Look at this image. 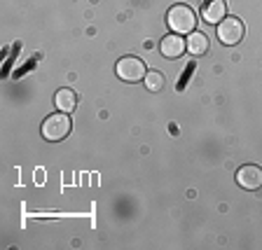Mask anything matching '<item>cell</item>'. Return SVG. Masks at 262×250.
Wrapping results in <instances>:
<instances>
[{
    "label": "cell",
    "instance_id": "obj_11",
    "mask_svg": "<svg viewBox=\"0 0 262 250\" xmlns=\"http://www.w3.org/2000/svg\"><path fill=\"white\" fill-rule=\"evenodd\" d=\"M192 68H194V65H187V68H185V77H190ZM183 87H185V80H183V82H180V84H178V89H183Z\"/></svg>",
    "mask_w": 262,
    "mask_h": 250
},
{
    "label": "cell",
    "instance_id": "obj_7",
    "mask_svg": "<svg viewBox=\"0 0 262 250\" xmlns=\"http://www.w3.org/2000/svg\"><path fill=\"white\" fill-rule=\"evenodd\" d=\"M159 49H162V54L166 56V59H178V56H183V52H185V40L180 38L178 33H173V35H166V38L162 40V44H159Z\"/></svg>",
    "mask_w": 262,
    "mask_h": 250
},
{
    "label": "cell",
    "instance_id": "obj_1",
    "mask_svg": "<svg viewBox=\"0 0 262 250\" xmlns=\"http://www.w3.org/2000/svg\"><path fill=\"white\" fill-rule=\"evenodd\" d=\"M166 24L173 33L178 35H190L196 26V16H194V10L190 5H173L169 12H166Z\"/></svg>",
    "mask_w": 262,
    "mask_h": 250
},
{
    "label": "cell",
    "instance_id": "obj_2",
    "mask_svg": "<svg viewBox=\"0 0 262 250\" xmlns=\"http://www.w3.org/2000/svg\"><path fill=\"white\" fill-rule=\"evenodd\" d=\"M68 133H71V117H68L66 112L49 115L47 120L42 122V136H45V141L59 143V141H63Z\"/></svg>",
    "mask_w": 262,
    "mask_h": 250
},
{
    "label": "cell",
    "instance_id": "obj_5",
    "mask_svg": "<svg viewBox=\"0 0 262 250\" xmlns=\"http://www.w3.org/2000/svg\"><path fill=\"white\" fill-rule=\"evenodd\" d=\"M236 183H239L244 190H260L262 187V169L260 166H253V164L241 166V169L236 171Z\"/></svg>",
    "mask_w": 262,
    "mask_h": 250
},
{
    "label": "cell",
    "instance_id": "obj_10",
    "mask_svg": "<svg viewBox=\"0 0 262 250\" xmlns=\"http://www.w3.org/2000/svg\"><path fill=\"white\" fill-rule=\"evenodd\" d=\"M164 84H166V80H164L162 73H157V71L145 73V87L150 89V92H162Z\"/></svg>",
    "mask_w": 262,
    "mask_h": 250
},
{
    "label": "cell",
    "instance_id": "obj_8",
    "mask_svg": "<svg viewBox=\"0 0 262 250\" xmlns=\"http://www.w3.org/2000/svg\"><path fill=\"white\" fill-rule=\"evenodd\" d=\"M185 47L190 52V56H204L208 52V38L199 31H192L190 38L185 40Z\"/></svg>",
    "mask_w": 262,
    "mask_h": 250
},
{
    "label": "cell",
    "instance_id": "obj_6",
    "mask_svg": "<svg viewBox=\"0 0 262 250\" xmlns=\"http://www.w3.org/2000/svg\"><path fill=\"white\" fill-rule=\"evenodd\" d=\"M227 14V3L225 0H204L202 3V16L206 24H218Z\"/></svg>",
    "mask_w": 262,
    "mask_h": 250
},
{
    "label": "cell",
    "instance_id": "obj_3",
    "mask_svg": "<svg viewBox=\"0 0 262 250\" xmlns=\"http://www.w3.org/2000/svg\"><path fill=\"white\" fill-rule=\"evenodd\" d=\"M115 71L120 75V80L124 82H138V80H145V63H143L138 56H124V59L117 61Z\"/></svg>",
    "mask_w": 262,
    "mask_h": 250
},
{
    "label": "cell",
    "instance_id": "obj_9",
    "mask_svg": "<svg viewBox=\"0 0 262 250\" xmlns=\"http://www.w3.org/2000/svg\"><path fill=\"white\" fill-rule=\"evenodd\" d=\"M54 103L59 108V112H73L77 105V94H73L71 89H61L54 96Z\"/></svg>",
    "mask_w": 262,
    "mask_h": 250
},
{
    "label": "cell",
    "instance_id": "obj_4",
    "mask_svg": "<svg viewBox=\"0 0 262 250\" xmlns=\"http://www.w3.org/2000/svg\"><path fill=\"white\" fill-rule=\"evenodd\" d=\"M244 21L241 19H236V16H227V19H223L218 26V38L223 44H236L241 38H244Z\"/></svg>",
    "mask_w": 262,
    "mask_h": 250
}]
</instances>
